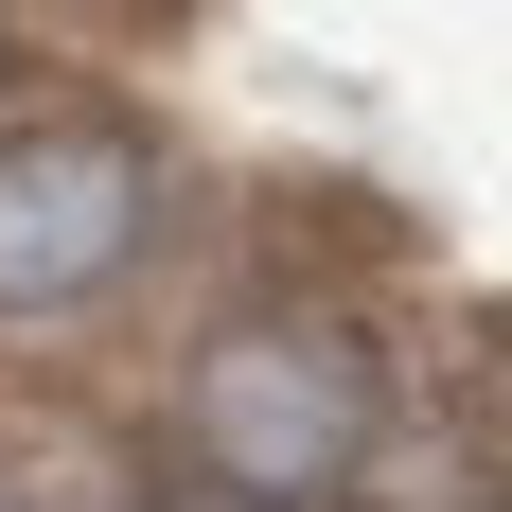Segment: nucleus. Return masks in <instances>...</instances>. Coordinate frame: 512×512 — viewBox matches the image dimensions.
Instances as JSON below:
<instances>
[{
	"label": "nucleus",
	"instance_id": "obj_1",
	"mask_svg": "<svg viewBox=\"0 0 512 512\" xmlns=\"http://www.w3.org/2000/svg\"><path fill=\"white\" fill-rule=\"evenodd\" d=\"M177 460L212 512H354L389 460V354L354 301H230L177 371Z\"/></svg>",
	"mask_w": 512,
	"mask_h": 512
},
{
	"label": "nucleus",
	"instance_id": "obj_2",
	"mask_svg": "<svg viewBox=\"0 0 512 512\" xmlns=\"http://www.w3.org/2000/svg\"><path fill=\"white\" fill-rule=\"evenodd\" d=\"M159 195H177V159H159L142 106L18 89V106H0V318L106 301V283L159 248Z\"/></svg>",
	"mask_w": 512,
	"mask_h": 512
}]
</instances>
